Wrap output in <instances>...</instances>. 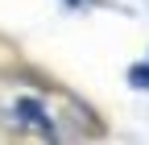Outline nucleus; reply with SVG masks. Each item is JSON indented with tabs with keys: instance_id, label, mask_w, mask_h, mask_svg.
I'll return each instance as SVG.
<instances>
[{
	"instance_id": "nucleus-1",
	"label": "nucleus",
	"mask_w": 149,
	"mask_h": 145,
	"mask_svg": "<svg viewBox=\"0 0 149 145\" xmlns=\"http://www.w3.org/2000/svg\"><path fill=\"white\" fill-rule=\"evenodd\" d=\"M0 129L37 141H83L100 137V120L87 104L42 79L0 75Z\"/></svg>"
},
{
	"instance_id": "nucleus-2",
	"label": "nucleus",
	"mask_w": 149,
	"mask_h": 145,
	"mask_svg": "<svg viewBox=\"0 0 149 145\" xmlns=\"http://www.w3.org/2000/svg\"><path fill=\"white\" fill-rule=\"evenodd\" d=\"M128 75H133V83H137V87H149V58H145V62H137Z\"/></svg>"
}]
</instances>
